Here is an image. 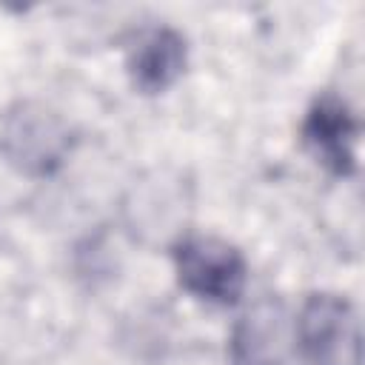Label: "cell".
Returning a JSON list of instances; mask_svg holds the SVG:
<instances>
[{
	"instance_id": "obj_6",
	"label": "cell",
	"mask_w": 365,
	"mask_h": 365,
	"mask_svg": "<svg viewBox=\"0 0 365 365\" xmlns=\"http://www.w3.org/2000/svg\"><path fill=\"white\" fill-rule=\"evenodd\" d=\"M234 365H279V362H271V359H234Z\"/></svg>"
},
{
	"instance_id": "obj_4",
	"label": "cell",
	"mask_w": 365,
	"mask_h": 365,
	"mask_svg": "<svg viewBox=\"0 0 365 365\" xmlns=\"http://www.w3.org/2000/svg\"><path fill=\"white\" fill-rule=\"evenodd\" d=\"M356 140L359 120L336 94H322L305 114L302 143L311 157L336 177H348L356 171Z\"/></svg>"
},
{
	"instance_id": "obj_5",
	"label": "cell",
	"mask_w": 365,
	"mask_h": 365,
	"mask_svg": "<svg viewBox=\"0 0 365 365\" xmlns=\"http://www.w3.org/2000/svg\"><path fill=\"white\" fill-rule=\"evenodd\" d=\"M128 77L140 94L168 91L185 71V40L168 26L145 29L128 51Z\"/></svg>"
},
{
	"instance_id": "obj_3",
	"label": "cell",
	"mask_w": 365,
	"mask_h": 365,
	"mask_svg": "<svg viewBox=\"0 0 365 365\" xmlns=\"http://www.w3.org/2000/svg\"><path fill=\"white\" fill-rule=\"evenodd\" d=\"M174 271L188 294L214 305H234L248 279L240 248L208 234H182L174 242Z\"/></svg>"
},
{
	"instance_id": "obj_2",
	"label": "cell",
	"mask_w": 365,
	"mask_h": 365,
	"mask_svg": "<svg viewBox=\"0 0 365 365\" xmlns=\"http://www.w3.org/2000/svg\"><path fill=\"white\" fill-rule=\"evenodd\" d=\"M297 345L308 365H362L359 314L348 297L319 291L297 314Z\"/></svg>"
},
{
	"instance_id": "obj_1",
	"label": "cell",
	"mask_w": 365,
	"mask_h": 365,
	"mask_svg": "<svg viewBox=\"0 0 365 365\" xmlns=\"http://www.w3.org/2000/svg\"><path fill=\"white\" fill-rule=\"evenodd\" d=\"M71 151L74 131L68 120L40 100H17L0 120V154L26 177L57 174Z\"/></svg>"
}]
</instances>
